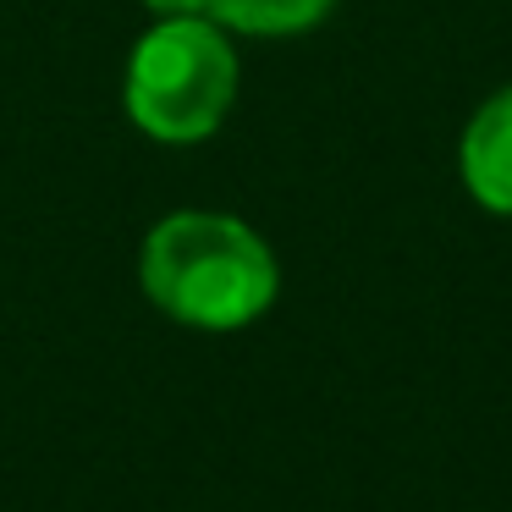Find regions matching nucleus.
Wrapping results in <instances>:
<instances>
[{
	"label": "nucleus",
	"mask_w": 512,
	"mask_h": 512,
	"mask_svg": "<svg viewBox=\"0 0 512 512\" xmlns=\"http://www.w3.org/2000/svg\"><path fill=\"white\" fill-rule=\"evenodd\" d=\"M138 281L160 314L193 331H243L281 292L270 243L248 221L215 210L166 215L144 237Z\"/></svg>",
	"instance_id": "obj_1"
},
{
	"label": "nucleus",
	"mask_w": 512,
	"mask_h": 512,
	"mask_svg": "<svg viewBox=\"0 0 512 512\" xmlns=\"http://www.w3.org/2000/svg\"><path fill=\"white\" fill-rule=\"evenodd\" d=\"M237 100V50L210 17H160L127 56L122 105L138 133L199 144Z\"/></svg>",
	"instance_id": "obj_2"
},
{
	"label": "nucleus",
	"mask_w": 512,
	"mask_h": 512,
	"mask_svg": "<svg viewBox=\"0 0 512 512\" xmlns=\"http://www.w3.org/2000/svg\"><path fill=\"white\" fill-rule=\"evenodd\" d=\"M457 177L479 210L512 215V83L468 116L457 144Z\"/></svg>",
	"instance_id": "obj_3"
},
{
	"label": "nucleus",
	"mask_w": 512,
	"mask_h": 512,
	"mask_svg": "<svg viewBox=\"0 0 512 512\" xmlns=\"http://www.w3.org/2000/svg\"><path fill=\"white\" fill-rule=\"evenodd\" d=\"M336 0H204V17L221 23L226 34H254V39H287L309 34L331 17Z\"/></svg>",
	"instance_id": "obj_4"
},
{
	"label": "nucleus",
	"mask_w": 512,
	"mask_h": 512,
	"mask_svg": "<svg viewBox=\"0 0 512 512\" xmlns=\"http://www.w3.org/2000/svg\"><path fill=\"white\" fill-rule=\"evenodd\" d=\"M155 17H204V0H144Z\"/></svg>",
	"instance_id": "obj_5"
}]
</instances>
